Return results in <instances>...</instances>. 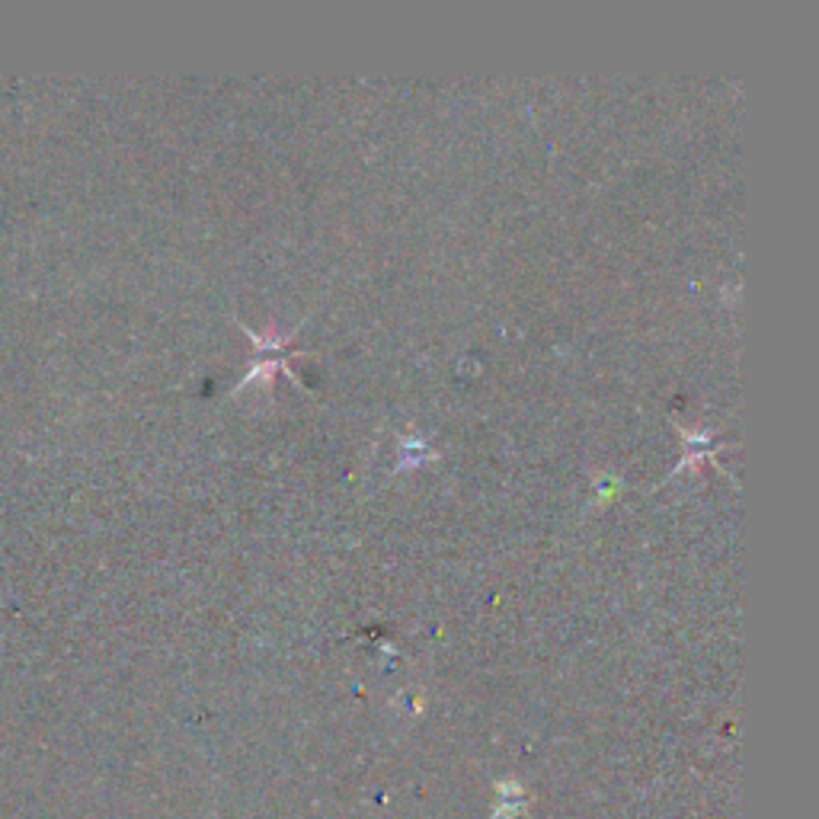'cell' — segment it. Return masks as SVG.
Masks as SVG:
<instances>
[{"label": "cell", "instance_id": "1", "mask_svg": "<svg viewBox=\"0 0 819 819\" xmlns=\"http://www.w3.org/2000/svg\"><path fill=\"white\" fill-rule=\"evenodd\" d=\"M618 493H622V481H618V478H605V481L595 483V499H592V506H602V503L615 499Z\"/></svg>", "mask_w": 819, "mask_h": 819}]
</instances>
